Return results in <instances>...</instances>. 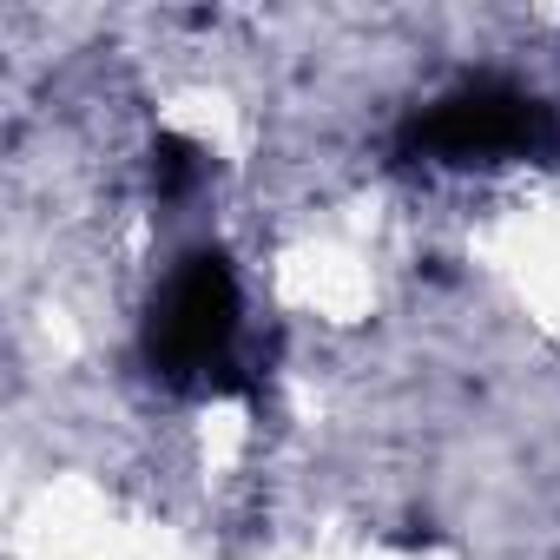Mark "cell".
<instances>
[{
    "label": "cell",
    "mask_w": 560,
    "mask_h": 560,
    "mask_svg": "<svg viewBox=\"0 0 560 560\" xmlns=\"http://www.w3.org/2000/svg\"><path fill=\"white\" fill-rule=\"evenodd\" d=\"M488 250H494V277L508 284V298L560 337V198H527L514 211H501L488 224Z\"/></svg>",
    "instance_id": "obj_1"
}]
</instances>
